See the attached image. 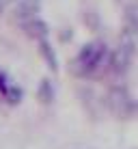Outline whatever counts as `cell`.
I'll return each mask as SVG.
<instances>
[{
	"instance_id": "cell-1",
	"label": "cell",
	"mask_w": 138,
	"mask_h": 149,
	"mask_svg": "<svg viewBox=\"0 0 138 149\" xmlns=\"http://www.w3.org/2000/svg\"><path fill=\"white\" fill-rule=\"evenodd\" d=\"M106 58V45L101 43V41H91V43H86L82 50L78 52L76 56V71H78L80 76H91L93 71H97L101 63H104Z\"/></svg>"
},
{
	"instance_id": "cell-2",
	"label": "cell",
	"mask_w": 138,
	"mask_h": 149,
	"mask_svg": "<svg viewBox=\"0 0 138 149\" xmlns=\"http://www.w3.org/2000/svg\"><path fill=\"white\" fill-rule=\"evenodd\" d=\"M106 102H108V108L114 112L117 117H132L136 112V104L134 100H132V95L127 93L123 86H112L108 91V97H106Z\"/></svg>"
},
{
	"instance_id": "cell-3",
	"label": "cell",
	"mask_w": 138,
	"mask_h": 149,
	"mask_svg": "<svg viewBox=\"0 0 138 149\" xmlns=\"http://www.w3.org/2000/svg\"><path fill=\"white\" fill-rule=\"evenodd\" d=\"M39 7H41V2L39 0H13V7L11 11L17 19H30L35 17V15L39 13Z\"/></svg>"
},
{
	"instance_id": "cell-4",
	"label": "cell",
	"mask_w": 138,
	"mask_h": 149,
	"mask_svg": "<svg viewBox=\"0 0 138 149\" xmlns=\"http://www.w3.org/2000/svg\"><path fill=\"white\" fill-rule=\"evenodd\" d=\"M130 61H132V43H127V45L123 43L112 54L110 67H112V71H117V74H123V71H127V67H130Z\"/></svg>"
},
{
	"instance_id": "cell-5",
	"label": "cell",
	"mask_w": 138,
	"mask_h": 149,
	"mask_svg": "<svg viewBox=\"0 0 138 149\" xmlns=\"http://www.w3.org/2000/svg\"><path fill=\"white\" fill-rule=\"evenodd\" d=\"M22 28H24V33H26L28 37H33V39H37V41L48 39V24L41 22V19H37V17L24 19V22H22Z\"/></svg>"
},
{
	"instance_id": "cell-6",
	"label": "cell",
	"mask_w": 138,
	"mask_h": 149,
	"mask_svg": "<svg viewBox=\"0 0 138 149\" xmlns=\"http://www.w3.org/2000/svg\"><path fill=\"white\" fill-rule=\"evenodd\" d=\"M125 24L134 35H138V4L136 2L125 7Z\"/></svg>"
},
{
	"instance_id": "cell-7",
	"label": "cell",
	"mask_w": 138,
	"mask_h": 149,
	"mask_svg": "<svg viewBox=\"0 0 138 149\" xmlns=\"http://www.w3.org/2000/svg\"><path fill=\"white\" fill-rule=\"evenodd\" d=\"M39 50H41V54H43V58L48 61V67L56 71V56L52 52V45L48 43V39H43V41H39Z\"/></svg>"
},
{
	"instance_id": "cell-8",
	"label": "cell",
	"mask_w": 138,
	"mask_h": 149,
	"mask_svg": "<svg viewBox=\"0 0 138 149\" xmlns=\"http://www.w3.org/2000/svg\"><path fill=\"white\" fill-rule=\"evenodd\" d=\"M37 97L43 102V104H50V102L54 100V89H52V84H50V80H43L41 84H39Z\"/></svg>"
},
{
	"instance_id": "cell-9",
	"label": "cell",
	"mask_w": 138,
	"mask_h": 149,
	"mask_svg": "<svg viewBox=\"0 0 138 149\" xmlns=\"http://www.w3.org/2000/svg\"><path fill=\"white\" fill-rule=\"evenodd\" d=\"M4 100H7L9 104H17V102L22 100V91H19L17 86H9L7 93H4Z\"/></svg>"
}]
</instances>
